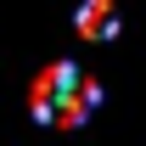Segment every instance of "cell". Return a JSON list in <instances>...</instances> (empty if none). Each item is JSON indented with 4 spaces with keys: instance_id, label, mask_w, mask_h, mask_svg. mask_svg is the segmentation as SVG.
<instances>
[{
    "instance_id": "6da1fadb",
    "label": "cell",
    "mask_w": 146,
    "mask_h": 146,
    "mask_svg": "<svg viewBox=\"0 0 146 146\" xmlns=\"http://www.w3.org/2000/svg\"><path fill=\"white\" fill-rule=\"evenodd\" d=\"M96 107H101V84H96L90 73L79 68V73H73V84L62 90V101H56L51 124H56V129H79V124H84V118H90Z\"/></svg>"
},
{
    "instance_id": "7a4b0ae2",
    "label": "cell",
    "mask_w": 146,
    "mask_h": 146,
    "mask_svg": "<svg viewBox=\"0 0 146 146\" xmlns=\"http://www.w3.org/2000/svg\"><path fill=\"white\" fill-rule=\"evenodd\" d=\"M73 62H51V68L34 79V90H28V112H34L39 124H51V112H56V101H62V90L73 84Z\"/></svg>"
},
{
    "instance_id": "3957f363",
    "label": "cell",
    "mask_w": 146,
    "mask_h": 146,
    "mask_svg": "<svg viewBox=\"0 0 146 146\" xmlns=\"http://www.w3.org/2000/svg\"><path fill=\"white\" fill-rule=\"evenodd\" d=\"M73 28H79V39H118V6L112 0H79Z\"/></svg>"
}]
</instances>
